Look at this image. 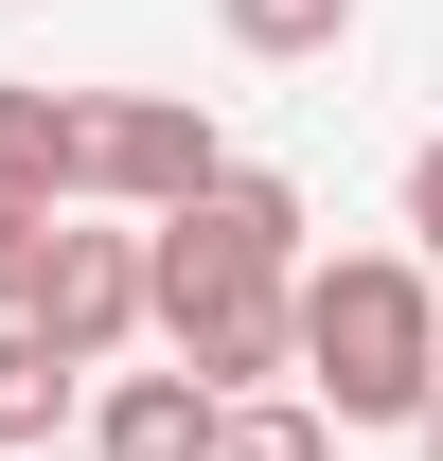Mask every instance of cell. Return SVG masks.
Returning a JSON list of instances; mask_svg holds the SVG:
<instances>
[{
	"mask_svg": "<svg viewBox=\"0 0 443 461\" xmlns=\"http://www.w3.org/2000/svg\"><path fill=\"white\" fill-rule=\"evenodd\" d=\"M302 391H320V426H426L443 408V267L426 249H320L302 267Z\"/></svg>",
	"mask_w": 443,
	"mask_h": 461,
	"instance_id": "6da1fadb",
	"label": "cell"
},
{
	"mask_svg": "<svg viewBox=\"0 0 443 461\" xmlns=\"http://www.w3.org/2000/svg\"><path fill=\"white\" fill-rule=\"evenodd\" d=\"M302 267H320V249H302V195L249 177V160H231L195 213L142 230V302H249V285H302Z\"/></svg>",
	"mask_w": 443,
	"mask_h": 461,
	"instance_id": "7a4b0ae2",
	"label": "cell"
},
{
	"mask_svg": "<svg viewBox=\"0 0 443 461\" xmlns=\"http://www.w3.org/2000/svg\"><path fill=\"white\" fill-rule=\"evenodd\" d=\"M231 177V142H213V107H177V89H107V107H89V195H107V213H195V195H213Z\"/></svg>",
	"mask_w": 443,
	"mask_h": 461,
	"instance_id": "3957f363",
	"label": "cell"
},
{
	"mask_svg": "<svg viewBox=\"0 0 443 461\" xmlns=\"http://www.w3.org/2000/svg\"><path fill=\"white\" fill-rule=\"evenodd\" d=\"M36 338L71 355V373H107L124 338H160V302H142V230H107V213H71L54 249H36V302H18Z\"/></svg>",
	"mask_w": 443,
	"mask_h": 461,
	"instance_id": "277c9868",
	"label": "cell"
},
{
	"mask_svg": "<svg viewBox=\"0 0 443 461\" xmlns=\"http://www.w3.org/2000/svg\"><path fill=\"white\" fill-rule=\"evenodd\" d=\"M0 213H89V107H71V89H18V71H0Z\"/></svg>",
	"mask_w": 443,
	"mask_h": 461,
	"instance_id": "5b68a950",
	"label": "cell"
},
{
	"mask_svg": "<svg viewBox=\"0 0 443 461\" xmlns=\"http://www.w3.org/2000/svg\"><path fill=\"white\" fill-rule=\"evenodd\" d=\"M89 444L107 461H213V391L195 373H107L89 391Z\"/></svg>",
	"mask_w": 443,
	"mask_h": 461,
	"instance_id": "8992f818",
	"label": "cell"
},
{
	"mask_svg": "<svg viewBox=\"0 0 443 461\" xmlns=\"http://www.w3.org/2000/svg\"><path fill=\"white\" fill-rule=\"evenodd\" d=\"M54 426H71V355L36 320H0V444H54Z\"/></svg>",
	"mask_w": 443,
	"mask_h": 461,
	"instance_id": "52a82bcc",
	"label": "cell"
},
{
	"mask_svg": "<svg viewBox=\"0 0 443 461\" xmlns=\"http://www.w3.org/2000/svg\"><path fill=\"white\" fill-rule=\"evenodd\" d=\"M213 461H337V426H320V391H249V408H213Z\"/></svg>",
	"mask_w": 443,
	"mask_h": 461,
	"instance_id": "ba28073f",
	"label": "cell"
},
{
	"mask_svg": "<svg viewBox=\"0 0 443 461\" xmlns=\"http://www.w3.org/2000/svg\"><path fill=\"white\" fill-rule=\"evenodd\" d=\"M213 18H231V54H267V71H302V54L355 36V0H213Z\"/></svg>",
	"mask_w": 443,
	"mask_h": 461,
	"instance_id": "9c48e42d",
	"label": "cell"
},
{
	"mask_svg": "<svg viewBox=\"0 0 443 461\" xmlns=\"http://www.w3.org/2000/svg\"><path fill=\"white\" fill-rule=\"evenodd\" d=\"M54 230H71V213H54ZM54 230H36V213H0V320L36 302V249H54Z\"/></svg>",
	"mask_w": 443,
	"mask_h": 461,
	"instance_id": "30bf717a",
	"label": "cell"
},
{
	"mask_svg": "<svg viewBox=\"0 0 443 461\" xmlns=\"http://www.w3.org/2000/svg\"><path fill=\"white\" fill-rule=\"evenodd\" d=\"M408 230H426V267H443V142H408Z\"/></svg>",
	"mask_w": 443,
	"mask_h": 461,
	"instance_id": "8fae6325",
	"label": "cell"
},
{
	"mask_svg": "<svg viewBox=\"0 0 443 461\" xmlns=\"http://www.w3.org/2000/svg\"><path fill=\"white\" fill-rule=\"evenodd\" d=\"M408 444H426V461H443V408H426V426H408Z\"/></svg>",
	"mask_w": 443,
	"mask_h": 461,
	"instance_id": "7c38bea8",
	"label": "cell"
}]
</instances>
